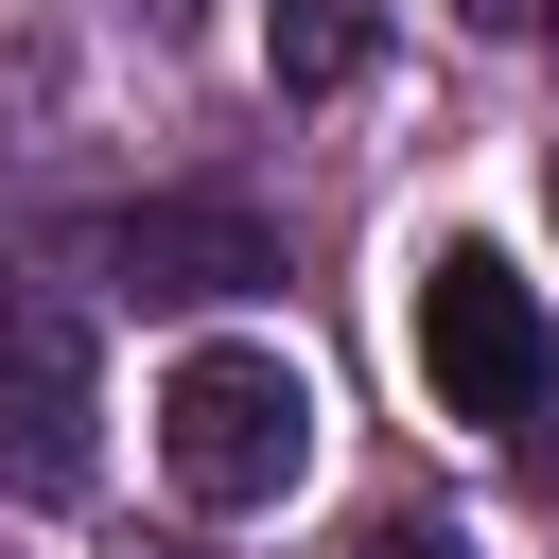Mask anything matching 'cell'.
<instances>
[{"mask_svg": "<svg viewBox=\"0 0 559 559\" xmlns=\"http://www.w3.org/2000/svg\"><path fill=\"white\" fill-rule=\"evenodd\" d=\"M157 472H175L192 507H280V489L314 472V384H297L280 349H175V384H157Z\"/></svg>", "mask_w": 559, "mask_h": 559, "instance_id": "obj_1", "label": "cell"}, {"mask_svg": "<svg viewBox=\"0 0 559 559\" xmlns=\"http://www.w3.org/2000/svg\"><path fill=\"white\" fill-rule=\"evenodd\" d=\"M402 332H419L437 419H524V402H542V280H524L507 245H437L419 297H402Z\"/></svg>", "mask_w": 559, "mask_h": 559, "instance_id": "obj_2", "label": "cell"}, {"mask_svg": "<svg viewBox=\"0 0 559 559\" xmlns=\"http://www.w3.org/2000/svg\"><path fill=\"white\" fill-rule=\"evenodd\" d=\"M0 489L17 507H70L87 489V332L0 297Z\"/></svg>", "mask_w": 559, "mask_h": 559, "instance_id": "obj_3", "label": "cell"}, {"mask_svg": "<svg viewBox=\"0 0 559 559\" xmlns=\"http://www.w3.org/2000/svg\"><path fill=\"white\" fill-rule=\"evenodd\" d=\"M122 280H140V297H262L280 245H262L245 210H122Z\"/></svg>", "mask_w": 559, "mask_h": 559, "instance_id": "obj_4", "label": "cell"}, {"mask_svg": "<svg viewBox=\"0 0 559 559\" xmlns=\"http://www.w3.org/2000/svg\"><path fill=\"white\" fill-rule=\"evenodd\" d=\"M367 35H384L367 0H262V70H280V87H349Z\"/></svg>", "mask_w": 559, "mask_h": 559, "instance_id": "obj_5", "label": "cell"}, {"mask_svg": "<svg viewBox=\"0 0 559 559\" xmlns=\"http://www.w3.org/2000/svg\"><path fill=\"white\" fill-rule=\"evenodd\" d=\"M349 559H472V524H454V507H367Z\"/></svg>", "mask_w": 559, "mask_h": 559, "instance_id": "obj_6", "label": "cell"}, {"mask_svg": "<svg viewBox=\"0 0 559 559\" xmlns=\"http://www.w3.org/2000/svg\"><path fill=\"white\" fill-rule=\"evenodd\" d=\"M472 17H489V35H524V17H542V0H472Z\"/></svg>", "mask_w": 559, "mask_h": 559, "instance_id": "obj_7", "label": "cell"}]
</instances>
